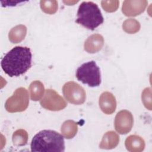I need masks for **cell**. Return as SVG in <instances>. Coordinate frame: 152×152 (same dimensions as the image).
Segmentation results:
<instances>
[{"instance_id":"12","label":"cell","mask_w":152,"mask_h":152,"mask_svg":"<svg viewBox=\"0 0 152 152\" xmlns=\"http://www.w3.org/2000/svg\"><path fill=\"white\" fill-rule=\"evenodd\" d=\"M126 149L131 152H141L145 148V141L141 137L137 135L128 136L125 140Z\"/></svg>"},{"instance_id":"2","label":"cell","mask_w":152,"mask_h":152,"mask_svg":"<svg viewBox=\"0 0 152 152\" xmlns=\"http://www.w3.org/2000/svg\"><path fill=\"white\" fill-rule=\"evenodd\" d=\"M63 136L53 130H42L36 134L31 142V151H64Z\"/></svg>"},{"instance_id":"1","label":"cell","mask_w":152,"mask_h":152,"mask_svg":"<svg viewBox=\"0 0 152 152\" xmlns=\"http://www.w3.org/2000/svg\"><path fill=\"white\" fill-rule=\"evenodd\" d=\"M31 58L29 48L15 46L5 55L1 65L5 73L10 77H18L30 68Z\"/></svg>"},{"instance_id":"11","label":"cell","mask_w":152,"mask_h":152,"mask_svg":"<svg viewBox=\"0 0 152 152\" xmlns=\"http://www.w3.org/2000/svg\"><path fill=\"white\" fill-rule=\"evenodd\" d=\"M104 45L103 37L99 34H94L89 36L84 42V50L89 53L99 52Z\"/></svg>"},{"instance_id":"19","label":"cell","mask_w":152,"mask_h":152,"mask_svg":"<svg viewBox=\"0 0 152 152\" xmlns=\"http://www.w3.org/2000/svg\"><path fill=\"white\" fill-rule=\"evenodd\" d=\"M40 4L42 10L46 14H53L58 10V2L55 0H42Z\"/></svg>"},{"instance_id":"7","label":"cell","mask_w":152,"mask_h":152,"mask_svg":"<svg viewBox=\"0 0 152 152\" xmlns=\"http://www.w3.org/2000/svg\"><path fill=\"white\" fill-rule=\"evenodd\" d=\"M43 108L51 111H59L67 105L65 100L53 89H47L40 102Z\"/></svg>"},{"instance_id":"5","label":"cell","mask_w":152,"mask_h":152,"mask_svg":"<svg viewBox=\"0 0 152 152\" xmlns=\"http://www.w3.org/2000/svg\"><path fill=\"white\" fill-rule=\"evenodd\" d=\"M29 103L28 94L23 87L16 89L12 96L9 97L5 104V109L10 113L24 111Z\"/></svg>"},{"instance_id":"3","label":"cell","mask_w":152,"mask_h":152,"mask_svg":"<svg viewBox=\"0 0 152 152\" xmlns=\"http://www.w3.org/2000/svg\"><path fill=\"white\" fill-rule=\"evenodd\" d=\"M103 21V17L96 4L91 1H84L80 5L75 20L77 23L89 30H94Z\"/></svg>"},{"instance_id":"18","label":"cell","mask_w":152,"mask_h":152,"mask_svg":"<svg viewBox=\"0 0 152 152\" xmlns=\"http://www.w3.org/2000/svg\"><path fill=\"white\" fill-rule=\"evenodd\" d=\"M140 23L134 18L126 19L122 24L123 30L129 34L136 33L140 30Z\"/></svg>"},{"instance_id":"6","label":"cell","mask_w":152,"mask_h":152,"mask_svg":"<svg viewBox=\"0 0 152 152\" xmlns=\"http://www.w3.org/2000/svg\"><path fill=\"white\" fill-rule=\"evenodd\" d=\"M62 93L65 99L74 104H81L86 99V94L84 88L74 81L65 83L62 87Z\"/></svg>"},{"instance_id":"9","label":"cell","mask_w":152,"mask_h":152,"mask_svg":"<svg viewBox=\"0 0 152 152\" xmlns=\"http://www.w3.org/2000/svg\"><path fill=\"white\" fill-rule=\"evenodd\" d=\"M147 3L145 0L124 1L122 7V11L127 17H135L144 11Z\"/></svg>"},{"instance_id":"8","label":"cell","mask_w":152,"mask_h":152,"mask_svg":"<svg viewBox=\"0 0 152 152\" xmlns=\"http://www.w3.org/2000/svg\"><path fill=\"white\" fill-rule=\"evenodd\" d=\"M134 118L132 113L127 110H122L117 113L115 118V128L120 134H126L132 129Z\"/></svg>"},{"instance_id":"16","label":"cell","mask_w":152,"mask_h":152,"mask_svg":"<svg viewBox=\"0 0 152 152\" xmlns=\"http://www.w3.org/2000/svg\"><path fill=\"white\" fill-rule=\"evenodd\" d=\"M61 131L65 138L71 139L75 137L78 131L77 124L72 120H67L62 124Z\"/></svg>"},{"instance_id":"21","label":"cell","mask_w":152,"mask_h":152,"mask_svg":"<svg viewBox=\"0 0 152 152\" xmlns=\"http://www.w3.org/2000/svg\"><path fill=\"white\" fill-rule=\"evenodd\" d=\"M118 1H102L101 5L103 9L107 12H113L117 10L119 7Z\"/></svg>"},{"instance_id":"15","label":"cell","mask_w":152,"mask_h":152,"mask_svg":"<svg viewBox=\"0 0 152 152\" xmlns=\"http://www.w3.org/2000/svg\"><path fill=\"white\" fill-rule=\"evenodd\" d=\"M31 100L38 101L43 97L45 92V87L42 83L36 80L33 81L28 88Z\"/></svg>"},{"instance_id":"17","label":"cell","mask_w":152,"mask_h":152,"mask_svg":"<svg viewBox=\"0 0 152 152\" xmlns=\"http://www.w3.org/2000/svg\"><path fill=\"white\" fill-rule=\"evenodd\" d=\"M12 140L13 144L15 146L25 145L28 141V134L24 129H18L13 133Z\"/></svg>"},{"instance_id":"4","label":"cell","mask_w":152,"mask_h":152,"mask_svg":"<svg viewBox=\"0 0 152 152\" xmlns=\"http://www.w3.org/2000/svg\"><path fill=\"white\" fill-rule=\"evenodd\" d=\"M76 77L78 81L91 87L99 86L101 83L100 69L94 61L79 66L76 71Z\"/></svg>"},{"instance_id":"20","label":"cell","mask_w":152,"mask_h":152,"mask_svg":"<svg viewBox=\"0 0 152 152\" xmlns=\"http://www.w3.org/2000/svg\"><path fill=\"white\" fill-rule=\"evenodd\" d=\"M141 99L144 106L148 110H151V89L145 88L142 92Z\"/></svg>"},{"instance_id":"13","label":"cell","mask_w":152,"mask_h":152,"mask_svg":"<svg viewBox=\"0 0 152 152\" xmlns=\"http://www.w3.org/2000/svg\"><path fill=\"white\" fill-rule=\"evenodd\" d=\"M119 142V135L113 131H108L103 135L99 144V147L102 149H112L118 145Z\"/></svg>"},{"instance_id":"14","label":"cell","mask_w":152,"mask_h":152,"mask_svg":"<svg viewBox=\"0 0 152 152\" xmlns=\"http://www.w3.org/2000/svg\"><path fill=\"white\" fill-rule=\"evenodd\" d=\"M27 34V27L23 24L17 25L11 29L8 38L12 43H18L25 38Z\"/></svg>"},{"instance_id":"10","label":"cell","mask_w":152,"mask_h":152,"mask_svg":"<svg viewBox=\"0 0 152 152\" xmlns=\"http://www.w3.org/2000/svg\"><path fill=\"white\" fill-rule=\"evenodd\" d=\"M99 103L102 111L107 115L113 113L116 108V99L112 93L108 91L102 93Z\"/></svg>"}]
</instances>
